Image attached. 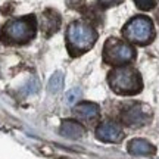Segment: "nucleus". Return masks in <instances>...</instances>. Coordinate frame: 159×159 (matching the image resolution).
Listing matches in <instances>:
<instances>
[{"label": "nucleus", "instance_id": "obj_9", "mask_svg": "<svg viewBox=\"0 0 159 159\" xmlns=\"http://www.w3.org/2000/svg\"><path fill=\"white\" fill-rule=\"evenodd\" d=\"M61 27V15L53 9H47L43 12V18H41V30L46 37H50L56 33Z\"/></svg>", "mask_w": 159, "mask_h": 159}, {"label": "nucleus", "instance_id": "obj_6", "mask_svg": "<svg viewBox=\"0 0 159 159\" xmlns=\"http://www.w3.org/2000/svg\"><path fill=\"white\" fill-rule=\"evenodd\" d=\"M121 118L124 121V124L130 125V127H142V125H146L152 119V112L146 105L133 103V105L124 109Z\"/></svg>", "mask_w": 159, "mask_h": 159}, {"label": "nucleus", "instance_id": "obj_17", "mask_svg": "<svg viewBox=\"0 0 159 159\" xmlns=\"http://www.w3.org/2000/svg\"><path fill=\"white\" fill-rule=\"evenodd\" d=\"M158 22H159V12H158Z\"/></svg>", "mask_w": 159, "mask_h": 159}, {"label": "nucleus", "instance_id": "obj_13", "mask_svg": "<svg viewBox=\"0 0 159 159\" xmlns=\"http://www.w3.org/2000/svg\"><path fill=\"white\" fill-rule=\"evenodd\" d=\"M134 3L142 11H150V9H153L156 6L158 0H134Z\"/></svg>", "mask_w": 159, "mask_h": 159}, {"label": "nucleus", "instance_id": "obj_14", "mask_svg": "<svg viewBox=\"0 0 159 159\" xmlns=\"http://www.w3.org/2000/svg\"><path fill=\"white\" fill-rule=\"evenodd\" d=\"M80 96H81V90H80V89H72V90H69L68 93H66L65 100H66L68 105H74V103L80 99Z\"/></svg>", "mask_w": 159, "mask_h": 159}, {"label": "nucleus", "instance_id": "obj_2", "mask_svg": "<svg viewBox=\"0 0 159 159\" xmlns=\"http://www.w3.org/2000/svg\"><path fill=\"white\" fill-rule=\"evenodd\" d=\"M97 40L96 30L81 21H74L66 31V46L71 56H80L90 50Z\"/></svg>", "mask_w": 159, "mask_h": 159}, {"label": "nucleus", "instance_id": "obj_16", "mask_svg": "<svg viewBox=\"0 0 159 159\" xmlns=\"http://www.w3.org/2000/svg\"><path fill=\"white\" fill-rule=\"evenodd\" d=\"M83 0H68V3L71 6H75V5H78V3H81Z\"/></svg>", "mask_w": 159, "mask_h": 159}, {"label": "nucleus", "instance_id": "obj_11", "mask_svg": "<svg viewBox=\"0 0 159 159\" xmlns=\"http://www.w3.org/2000/svg\"><path fill=\"white\" fill-rule=\"evenodd\" d=\"M128 152L134 156H149L155 153L153 144L143 139H134L128 143Z\"/></svg>", "mask_w": 159, "mask_h": 159}, {"label": "nucleus", "instance_id": "obj_8", "mask_svg": "<svg viewBox=\"0 0 159 159\" xmlns=\"http://www.w3.org/2000/svg\"><path fill=\"white\" fill-rule=\"evenodd\" d=\"M74 114L80 118V121H83L85 124H91V122L97 121L99 115H100V109H99L96 103L83 102L75 106Z\"/></svg>", "mask_w": 159, "mask_h": 159}, {"label": "nucleus", "instance_id": "obj_4", "mask_svg": "<svg viewBox=\"0 0 159 159\" xmlns=\"http://www.w3.org/2000/svg\"><path fill=\"white\" fill-rule=\"evenodd\" d=\"M122 34L128 41L134 44L146 46L155 37L153 22L148 16H134L125 24Z\"/></svg>", "mask_w": 159, "mask_h": 159}, {"label": "nucleus", "instance_id": "obj_5", "mask_svg": "<svg viewBox=\"0 0 159 159\" xmlns=\"http://www.w3.org/2000/svg\"><path fill=\"white\" fill-rule=\"evenodd\" d=\"M136 57V50L134 47L128 43H125L122 40H118L115 37L111 39L105 43L103 47V61L108 65H115L121 66L125 63H130Z\"/></svg>", "mask_w": 159, "mask_h": 159}, {"label": "nucleus", "instance_id": "obj_7", "mask_svg": "<svg viewBox=\"0 0 159 159\" xmlns=\"http://www.w3.org/2000/svg\"><path fill=\"white\" fill-rule=\"evenodd\" d=\"M96 137L105 143H119L124 139L121 127L114 122H102L96 128Z\"/></svg>", "mask_w": 159, "mask_h": 159}, {"label": "nucleus", "instance_id": "obj_3", "mask_svg": "<svg viewBox=\"0 0 159 159\" xmlns=\"http://www.w3.org/2000/svg\"><path fill=\"white\" fill-rule=\"evenodd\" d=\"M37 33V22L33 15L18 19H12L6 24L0 39L6 44H25L35 37Z\"/></svg>", "mask_w": 159, "mask_h": 159}, {"label": "nucleus", "instance_id": "obj_1", "mask_svg": "<svg viewBox=\"0 0 159 159\" xmlns=\"http://www.w3.org/2000/svg\"><path fill=\"white\" fill-rule=\"evenodd\" d=\"M111 89L121 96H134L143 89L142 77L131 66H118L112 69L108 75Z\"/></svg>", "mask_w": 159, "mask_h": 159}, {"label": "nucleus", "instance_id": "obj_10", "mask_svg": "<svg viewBox=\"0 0 159 159\" xmlns=\"http://www.w3.org/2000/svg\"><path fill=\"white\" fill-rule=\"evenodd\" d=\"M59 133H61V136L66 137L69 140H78V139H81V137L84 136L85 130H84V127L80 124V122H77V121L65 119L62 122V125H61Z\"/></svg>", "mask_w": 159, "mask_h": 159}, {"label": "nucleus", "instance_id": "obj_12", "mask_svg": "<svg viewBox=\"0 0 159 159\" xmlns=\"http://www.w3.org/2000/svg\"><path fill=\"white\" fill-rule=\"evenodd\" d=\"M63 87V74L62 72H55L53 77L49 81V91L50 93H59Z\"/></svg>", "mask_w": 159, "mask_h": 159}, {"label": "nucleus", "instance_id": "obj_15", "mask_svg": "<svg viewBox=\"0 0 159 159\" xmlns=\"http://www.w3.org/2000/svg\"><path fill=\"white\" fill-rule=\"evenodd\" d=\"M121 0H99V3L105 7H109V6H114V5H118Z\"/></svg>", "mask_w": 159, "mask_h": 159}]
</instances>
